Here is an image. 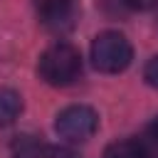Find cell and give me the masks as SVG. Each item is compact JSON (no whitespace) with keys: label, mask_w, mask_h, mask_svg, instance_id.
I'll list each match as a JSON object with an SVG mask.
<instances>
[{"label":"cell","mask_w":158,"mask_h":158,"mask_svg":"<svg viewBox=\"0 0 158 158\" xmlns=\"http://www.w3.org/2000/svg\"><path fill=\"white\" fill-rule=\"evenodd\" d=\"M40 77L52 86H69L81 77V54L67 42L47 47L40 57Z\"/></svg>","instance_id":"cell-1"},{"label":"cell","mask_w":158,"mask_h":158,"mask_svg":"<svg viewBox=\"0 0 158 158\" xmlns=\"http://www.w3.org/2000/svg\"><path fill=\"white\" fill-rule=\"evenodd\" d=\"M131 59H133V47L121 32L106 30V32L94 37V42H91V62H94V67L99 72L118 74L131 64Z\"/></svg>","instance_id":"cell-2"},{"label":"cell","mask_w":158,"mask_h":158,"mask_svg":"<svg viewBox=\"0 0 158 158\" xmlns=\"http://www.w3.org/2000/svg\"><path fill=\"white\" fill-rule=\"evenodd\" d=\"M54 128L57 133L69 141V143H84L89 141L96 128H99V116L91 106H84V104H72L67 109H62L57 114V121H54Z\"/></svg>","instance_id":"cell-3"},{"label":"cell","mask_w":158,"mask_h":158,"mask_svg":"<svg viewBox=\"0 0 158 158\" xmlns=\"http://www.w3.org/2000/svg\"><path fill=\"white\" fill-rule=\"evenodd\" d=\"M37 17L42 20V25L52 27V30H64L72 25L74 15H77V0H32Z\"/></svg>","instance_id":"cell-4"},{"label":"cell","mask_w":158,"mask_h":158,"mask_svg":"<svg viewBox=\"0 0 158 158\" xmlns=\"http://www.w3.org/2000/svg\"><path fill=\"white\" fill-rule=\"evenodd\" d=\"M47 146L40 136L32 133H17L10 141V158H44Z\"/></svg>","instance_id":"cell-5"},{"label":"cell","mask_w":158,"mask_h":158,"mask_svg":"<svg viewBox=\"0 0 158 158\" xmlns=\"http://www.w3.org/2000/svg\"><path fill=\"white\" fill-rule=\"evenodd\" d=\"M104 158H151L143 138H121L106 146Z\"/></svg>","instance_id":"cell-6"},{"label":"cell","mask_w":158,"mask_h":158,"mask_svg":"<svg viewBox=\"0 0 158 158\" xmlns=\"http://www.w3.org/2000/svg\"><path fill=\"white\" fill-rule=\"evenodd\" d=\"M20 111H22V96L10 86H0V128L15 123Z\"/></svg>","instance_id":"cell-7"},{"label":"cell","mask_w":158,"mask_h":158,"mask_svg":"<svg viewBox=\"0 0 158 158\" xmlns=\"http://www.w3.org/2000/svg\"><path fill=\"white\" fill-rule=\"evenodd\" d=\"M143 79H146L153 89H158V54L146 62V67H143Z\"/></svg>","instance_id":"cell-8"},{"label":"cell","mask_w":158,"mask_h":158,"mask_svg":"<svg viewBox=\"0 0 158 158\" xmlns=\"http://www.w3.org/2000/svg\"><path fill=\"white\" fill-rule=\"evenodd\" d=\"M143 143H146V148H148V153H153L156 148H158V116L148 123V128H146V138H143Z\"/></svg>","instance_id":"cell-9"},{"label":"cell","mask_w":158,"mask_h":158,"mask_svg":"<svg viewBox=\"0 0 158 158\" xmlns=\"http://www.w3.org/2000/svg\"><path fill=\"white\" fill-rule=\"evenodd\" d=\"M121 2L131 10H151V7L158 5V0H121Z\"/></svg>","instance_id":"cell-10"}]
</instances>
